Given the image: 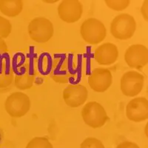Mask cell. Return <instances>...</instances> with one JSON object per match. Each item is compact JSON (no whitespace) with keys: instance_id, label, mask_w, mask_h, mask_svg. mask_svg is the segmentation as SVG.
Instances as JSON below:
<instances>
[{"instance_id":"1","label":"cell","mask_w":148,"mask_h":148,"mask_svg":"<svg viewBox=\"0 0 148 148\" xmlns=\"http://www.w3.org/2000/svg\"><path fill=\"white\" fill-rule=\"evenodd\" d=\"M137 25L134 17L129 14H121L116 16L110 23L111 35L119 40L131 39L136 30Z\"/></svg>"},{"instance_id":"2","label":"cell","mask_w":148,"mask_h":148,"mask_svg":"<svg viewBox=\"0 0 148 148\" xmlns=\"http://www.w3.org/2000/svg\"><path fill=\"white\" fill-rule=\"evenodd\" d=\"M107 29L102 22L96 18L84 20L80 26V34L83 40L91 45L99 44L107 36Z\"/></svg>"},{"instance_id":"3","label":"cell","mask_w":148,"mask_h":148,"mask_svg":"<svg viewBox=\"0 0 148 148\" xmlns=\"http://www.w3.org/2000/svg\"><path fill=\"white\" fill-rule=\"evenodd\" d=\"M81 115L86 125L94 129L103 127L109 119V116L104 107L94 101L84 104L82 109Z\"/></svg>"},{"instance_id":"4","label":"cell","mask_w":148,"mask_h":148,"mask_svg":"<svg viewBox=\"0 0 148 148\" xmlns=\"http://www.w3.org/2000/svg\"><path fill=\"white\" fill-rule=\"evenodd\" d=\"M29 36L34 42L44 44L53 36L54 27L45 17H36L30 21L27 26Z\"/></svg>"},{"instance_id":"5","label":"cell","mask_w":148,"mask_h":148,"mask_svg":"<svg viewBox=\"0 0 148 148\" xmlns=\"http://www.w3.org/2000/svg\"><path fill=\"white\" fill-rule=\"evenodd\" d=\"M31 106L30 98L22 92H14L9 95L5 101V109L13 118H21L29 112Z\"/></svg>"},{"instance_id":"6","label":"cell","mask_w":148,"mask_h":148,"mask_svg":"<svg viewBox=\"0 0 148 148\" xmlns=\"http://www.w3.org/2000/svg\"><path fill=\"white\" fill-rule=\"evenodd\" d=\"M145 84V76L136 71L125 73L120 80V89L127 97H135L142 91Z\"/></svg>"},{"instance_id":"7","label":"cell","mask_w":148,"mask_h":148,"mask_svg":"<svg viewBox=\"0 0 148 148\" xmlns=\"http://www.w3.org/2000/svg\"><path fill=\"white\" fill-rule=\"evenodd\" d=\"M50 76L55 82L65 84L74 77V72L69 59L64 56H56L52 60Z\"/></svg>"},{"instance_id":"8","label":"cell","mask_w":148,"mask_h":148,"mask_svg":"<svg viewBox=\"0 0 148 148\" xmlns=\"http://www.w3.org/2000/svg\"><path fill=\"white\" fill-rule=\"evenodd\" d=\"M83 5L79 0H62L58 5L59 18L68 24L77 22L83 14Z\"/></svg>"},{"instance_id":"9","label":"cell","mask_w":148,"mask_h":148,"mask_svg":"<svg viewBox=\"0 0 148 148\" xmlns=\"http://www.w3.org/2000/svg\"><path fill=\"white\" fill-rule=\"evenodd\" d=\"M124 57L125 62L130 67L141 69L148 63V49L144 45H132L127 47Z\"/></svg>"},{"instance_id":"10","label":"cell","mask_w":148,"mask_h":148,"mask_svg":"<svg viewBox=\"0 0 148 148\" xmlns=\"http://www.w3.org/2000/svg\"><path fill=\"white\" fill-rule=\"evenodd\" d=\"M113 75L109 69L97 67L92 71L88 77L90 88L96 92H104L113 84Z\"/></svg>"},{"instance_id":"11","label":"cell","mask_w":148,"mask_h":148,"mask_svg":"<svg viewBox=\"0 0 148 148\" xmlns=\"http://www.w3.org/2000/svg\"><path fill=\"white\" fill-rule=\"evenodd\" d=\"M62 96L67 106L76 108L86 102L88 97V90L82 84H70L64 89Z\"/></svg>"},{"instance_id":"12","label":"cell","mask_w":148,"mask_h":148,"mask_svg":"<svg viewBox=\"0 0 148 148\" xmlns=\"http://www.w3.org/2000/svg\"><path fill=\"white\" fill-rule=\"evenodd\" d=\"M127 118L133 122H142L148 119V101L145 97H136L127 103Z\"/></svg>"},{"instance_id":"13","label":"cell","mask_w":148,"mask_h":148,"mask_svg":"<svg viewBox=\"0 0 148 148\" xmlns=\"http://www.w3.org/2000/svg\"><path fill=\"white\" fill-rule=\"evenodd\" d=\"M119 52L115 44L107 42L97 47L93 53L95 61L100 65L108 66L114 64L118 60Z\"/></svg>"},{"instance_id":"14","label":"cell","mask_w":148,"mask_h":148,"mask_svg":"<svg viewBox=\"0 0 148 148\" xmlns=\"http://www.w3.org/2000/svg\"><path fill=\"white\" fill-rule=\"evenodd\" d=\"M23 7L22 0H0V12L6 16H17L22 13Z\"/></svg>"},{"instance_id":"15","label":"cell","mask_w":148,"mask_h":148,"mask_svg":"<svg viewBox=\"0 0 148 148\" xmlns=\"http://www.w3.org/2000/svg\"><path fill=\"white\" fill-rule=\"evenodd\" d=\"M25 70V72H21L14 76L15 86L21 90L30 89L35 81V75L30 71L29 67H27Z\"/></svg>"},{"instance_id":"16","label":"cell","mask_w":148,"mask_h":148,"mask_svg":"<svg viewBox=\"0 0 148 148\" xmlns=\"http://www.w3.org/2000/svg\"><path fill=\"white\" fill-rule=\"evenodd\" d=\"M14 79L13 67L5 59L0 60V88H8Z\"/></svg>"},{"instance_id":"17","label":"cell","mask_w":148,"mask_h":148,"mask_svg":"<svg viewBox=\"0 0 148 148\" xmlns=\"http://www.w3.org/2000/svg\"><path fill=\"white\" fill-rule=\"evenodd\" d=\"M26 148H53V146L47 138L39 136L30 140Z\"/></svg>"},{"instance_id":"18","label":"cell","mask_w":148,"mask_h":148,"mask_svg":"<svg viewBox=\"0 0 148 148\" xmlns=\"http://www.w3.org/2000/svg\"><path fill=\"white\" fill-rule=\"evenodd\" d=\"M109 8L116 11H122L129 7L130 1V0H104Z\"/></svg>"},{"instance_id":"19","label":"cell","mask_w":148,"mask_h":148,"mask_svg":"<svg viewBox=\"0 0 148 148\" xmlns=\"http://www.w3.org/2000/svg\"><path fill=\"white\" fill-rule=\"evenodd\" d=\"M12 31V25L6 18L0 16V39H6Z\"/></svg>"},{"instance_id":"20","label":"cell","mask_w":148,"mask_h":148,"mask_svg":"<svg viewBox=\"0 0 148 148\" xmlns=\"http://www.w3.org/2000/svg\"><path fill=\"white\" fill-rule=\"evenodd\" d=\"M80 148H105V147L98 138L88 137L82 142Z\"/></svg>"},{"instance_id":"21","label":"cell","mask_w":148,"mask_h":148,"mask_svg":"<svg viewBox=\"0 0 148 148\" xmlns=\"http://www.w3.org/2000/svg\"><path fill=\"white\" fill-rule=\"evenodd\" d=\"M141 14L143 16L144 19L146 22H148V0H145L142 3L141 9H140Z\"/></svg>"},{"instance_id":"22","label":"cell","mask_w":148,"mask_h":148,"mask_svg":"<svg viewBox=\"0 0 148 148\" xmlns=\"http://www.w3.org/2000/svg\"><path fill=\"white\" fill-rule=\"evenodd\" d=\"M116 148H140L137 144L135 142L130 141H122L118 146L116 147Z\"/></svg>"},{"instance_id":"23","label":"cell","mask_w":148,"mask_h":148,"mask_svg":"<svg viewBox=\"0 0 148 148\" xmlns=\"http://www.w3.org/2000/svg\"><path fill=\"white\" fill-rule=\"evenodd\" d=\"M8 51V47L6 42H5L4 39H0V56L7 53Z\"/></svg>"},{"instance_id":"24","label":"cell","mask_w":148,"mask_h":148,"mask_svg":"<svg viewBox=\"0 0 148 148\" xmlns=\"http://www.w3.org/2000/svg\"><path fill=\"white\" fill-rule=\"evenodd\" d=\"M45 2H47V3H55V2H57L58 1L57 0H56V1H51V2H50V1H44Z\"/></svg>"},{"instance_id":"25","label":"cell","mask_w":148,"mask_h":148,"mask_svg":"<svg viewBox=\"0 0 148 148\" xmlns=\"http://www.w3.org/2000/svg\"><path fill=\"white\" fill-rule=\"evenodd\" d=\"M1 141H2V133L0 131V142H1Z\"/></svg>"}]
</instances>
